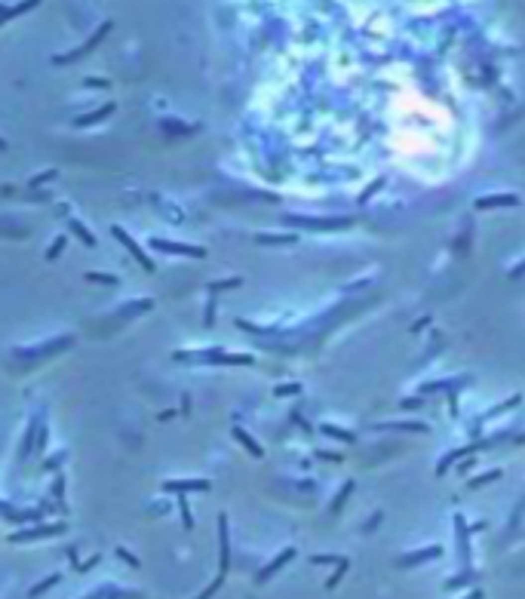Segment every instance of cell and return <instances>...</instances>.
Here are the masks:
<instances>
[{"label":"cell","mask_w":525,"mask_h":599,"mask_svg":"<svg viewBox=\"0 0 525 599\" xmlns=\"http://www.w3.org/2000/svg\"><path fill=\"white\" fill-rule=\"evenodd\" d=\"M522 197L519 194H482L476 197V209H492V206H519Z\"/></svg>","instance_id":"obj_1"},{"label":"cell","mask_w":525,"mask_h":599,"mask_svg":"<svg viewBox=\"0 0 525 599\" xmlns=\"http://www.w3.org/2000/svg\"><path fill=\"white\" fill-rule=\"evenodd\" d=\"M154 246H157V249H175V252H182V255H191V258H203V255H206V249H203V246H191V243H166V240H154Z\"/></svg>","instance_id":"obj_2"},{"label":"cell","mask_w":525,"mask_h":599,"mask_svg":"<svg viewBox=\"0 0 525 599\" xmlns=\"http://www.w3.org/2000/svg\"><path fill=\"white\" fill-rule=\"evenodd\" d=\"M114 237H120V240H123V243H126V246H129V249H132V255H135V258H138V264H141V267H148V270H154V264H151V258H148V255H144V252H141V246H138V243H135V240H132V237H129V234H126V231H123V228H114Z\"/></svg>","instance_id":"obj_3"},{"label":"cell","mask_w":525,"mask_h":599,"mask_svg":"<svg viewBox=\"0 0 525 599\" xmlns=\"http://www.w3.org/2000/svg\"><path fill=\"white\" fill-rule=\"evenodd\" d=\"M163 488H209V479H178V482H163Z\"/></svg>","instance_id":"obj_4"},{"label":"cell","mask_w":525,"mask_h":599,"mask_svg":"<svg viewBox=\"0 0 525 599\" xmlns=\"http://www.w3.org/2000/svg\"><path fill=\"white\" fill-rule=\"evenodd\" d=\"M258 243H295L292 234H258Z\"/></svg>","instance_id":"obj_5"},{"label":"cell","mask_w":525,"mask_h":599,"mask_svg":"<svg viewBox=\"0 0 525 599\" xmlns=\"http://www.w3.org/2000/svg\"><path fill=\"white\" fill-rule=\"evenodd\" d=\"M292 553H295V550H286V553H283V556H277V559H274V562H270V566H267V569H264V572H261V581H264V578H267V575H274V572H277V569H280V566H283V562H286V559H292Z\"/></svg>","instance_id":"obj_6"},{"label":"cell","mask_w":525,"mask_h":599,"mask_svg":"<svg viewBox=\"0 0 525 599\" xmlns=\"http://www.w3.org/2000/svg\"><path fill=\"white\" fill-rule=\"evenodd\" d=\"M233 433H237V440H243V443H246V446H249V452H252V455H261V446H258V443H255V440H249V437H246V433H243V430H240V427H237V430H233Z\"/></svg>","instance_id":"obj_7"},{"label":"cell","mask_w":525,"mask_h":599,"mask_svg":"<svg viewBox=\"0 0 525 599\" xmlns=\"http://www.w3.org/2000/svg\"><path fill=\"white\" fill-rule=\"evenodd\" d=\"M501 477V470H488L485 477H476V479H470V488H476V485H485V482H492V479H498Z\"/></svg>","instance_id":"obj_8"},{"label":"cell","mask_w":525,"mask_h":599,"mask_svg":"<svg viewBox=\"0 0 525 599\" xmlns=\"http://www.w3.org/2000/svg\"><path fill=\"white\" fill-rule=\"evenodd\" d=\"M62 246H65V237H56V240H52V249H46V258H56Z\"/></svg>","instance_id":"obj_9"},{"label":"cell","mask_w":525,"mask_h":599,"mask_svg":"<svg viewBox=\"0 0 525 599\" xmlns=\"http://www.w3.org/2000/svg\"><path fill=\"white\" fill-rule=\"evenodd\" d=\"M86 277H89V280H102V283H117L114 277H107V274H96V270H89Z\"/></svg>","instance_id":"obj_10"},{"label":"cell","mask_w":525,"mask_h":599,"mask_svg":"<svg viewBox=\"0 0 525 599\" xmlns=\"http://www.w3.org/2000/svg\"><path fill=\"white\" fill-rule=\"evenodd\" d=\"M74 231H77V234H80V237H83V243H89V246H93V243H96V240H93V237H89V234H86V231H83V225H80V222H74Z\"/></svg>","instance_id":"obj_11"},{"label":"cell","mask_w":525,"mask_h":599,"mask_svg":"<svg viewBox=\"0 0 525 599\" xmlns=\"http://www.w3.org/2000/svg\"><path fill=\"white\" fill-rule=\"evenodd\" d=\"M301 387L298 384H283V387H277V396H283V393H298Z\"/></svg>","instance_id":"obj_12"},{"label":"cell","mask_w":525,"mask_h":599,"mask_svg":"<svg viewBox=\"0 0 525 599\" xmlns=\"http://www.w3.org/2000/svg\"><path fill=\"white\" fill-rule=\"evenodd\" d=\"M479 596H482V593H479V590H473V593H470L467 599H479Z\"/></svg>","instance_id":"obj_13"}]
</instances>
